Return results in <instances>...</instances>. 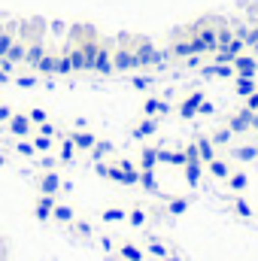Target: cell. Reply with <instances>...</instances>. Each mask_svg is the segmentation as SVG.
Segmentation results:
<instances>
[{
  "instance_id": "1",
  "label": "cell",
  "mask_w": 258,
  "mask_h": 261,
  "mask_svg": "<svg viewBox=\"0 0 258 261\" xmlns=\"http://www.w3.org/2000/svg\"><path fill=\"white\" fill-rule=\"evenodd\" d=\"M85 58H88V67L97 70V73H110L113 70V58L100 46H85Z\"/></svg>"
},
{
  "instance_id": "2",
  "label": "cell",
  "mask_w": 258,
  "mask_h": 261,
  "mask_svg": "<svg viewBox=\"0 0 258 261\" xmlns=\"http://www.w3.org/2000/svg\"><path fill=\"white\" fill-rule=\"evenodd\" d=\"M55 195H40L37 197V203H34V216L40 219V222H46V219H52V210H55Z\"/></svg>"
},
{
  "instance_id": "3",
  "label": "cell",
  "mask_w": 258,
  "mask_h": 261,
  "mask_svg": "<svg viewBox=\"0 0 258 261\" xmlns=\"http://www.w3.org/2000/svg\"><path fill=\"white\" fill-rule=\"evenodd\" d=\"M167 113H170V103H167V100H161V97H146V103H143V116L158 119V116H167Z\"/></svg>"
},
{
  "instance_id": "4",
  "label": "cell",
  "mask_w": 258,
  "mask_h": 261,
  "mask_svg": "<svg viewBox=\"0 0 258 261\" xmlns=\"http://www.w3.org/2000/svg\"><path fill=\"white\" fill-rule=\"evenodd\" d=\"M231 67H234L237 76H255L258 73V61L252 55H237V58L231 61Z\"/></svg>"
},
{
  "instance_id": "5",
  "label": "cell",
  "mask_w": 258,
  "mask_h": 261,
  "mask_svg": "<svg viewBox=\"0 0 258 261\" xmlns=\"http://www.w3.org/2000/svg\"><path fill=\"white\" fill-rule=\"evenodd\" d=\"M34 130V122L24 116V113H12V119H9V134H15V137H28Z\"/></svg>"
},
{
  "instance_id": "6",
  "label": "cell",
  "mask_w": 258,
  "mask_h": 261,
  "mask_svg": "<svg viewBox=\"0 0 258 261\" xmlns=\"http://www.w3.org/2000/svg\"><path fill=\"white\" fill-rule=\"evenodd\" d=\"M61 192V176L55 170H46L40 176V195H58Z\"/></svg>"
},
{
  "instance_id": "7",
  "label": "cell",
  "mask_w": 258,
  "mask_h": 261,
  "mask_svg": "<svg viewBox=\"0 0 258 261\" xmlns=\"http://www.w3.org/2000/svg\"><path fill=\"white\" fill-rule=\"evenodd\" d=\"M249 125H252V110H246V107L228 119V128L234 130V134H243V130H249Z\"/></svg>"
},
{
  "instance_id": "8",
  "label": "cell",
  "mask_w": 258,
  "mask_h": 261,
  "mask_svg": "<svg viewBox=\"0 0 258 261\" xmlns=\"http://www.w3.org/2000/svg\"><path fill=\"white\" fill-rule=\"evenodd\" d=\"M200 103H203V94H200V91L189 94V97L179 103V116H183V119H194V116H197V110H200Z\"/></svg>"
},
{
  "instance_id": "9",
  "label": "cell",
  "mask_w": 258,
  "mask_h": 261,
  "mask_svg": "<svg viewBox=\"0 0 258 261\" xmlns=\"http://www.w3.org/2000/svg\"><path fill=\"white\" fill-rule=\"evenodd\" d=\"M70 140H73V146L82 149V152L94 149V143H97V137H94L91 130H70Z\"/></svg>"
},
{
  "instance_id": "10",
  "label": "cell",
  "mask_w": 258,
  "mask_h": 261,
  "mask_svg": "<svg viewBox=\"0 0 258 261\" xmlns=\"http://www.w3.org/2000/svg\"><path fill=\"white\" fill-rule=\"evenodd\" d=\"M194 146H197V155H200L203 164H210V161L216 158V143H213L210 137H194Z\"/></svg>"
},
{
  "instance_id": "11",
  "label": "cell",
  "mask_w": 258,
  "mask_h": 261,
  "mask_svg": "<svg viewBox=\"0 0 258 261\" xmlns=\"http://www.w3.org/2000/svg\"><path fill=\"white\" fill-rule=\"evenodd\" d=\"M119 255L125 261H146V249H140V246L131 243V240H122V243H119Z\"/></svg>"
},
{
  "instance_id": "12",
  "label": "cell",
  "mask_w": 258,
  "mask_h": 261,
  "mask_svg": "<svg viewBox=\"0 0 258 261\" xmlns=\"http://www.w3.org/2000/svg\"><path fill=\"white\" fill-rule=\"evenodd\" d=\"M155 130H158V122H155V119H149V116H143V119L134 125V130H131V134H134L137 140H146V137H152Z\"/></svg>"
},
{
  "instance_id": "13",
  "label": "cell",
  "mask_w": 258,
  "mask_h": 261,
  "mask_svg": "<svg viewBox=\"0 0 258 261\" xmlns=\"http://www.w3.org/2000/svg\"><path fill=\"white\" fill-rule=\"evenodd\" d=\"M134 55H137V61H140V67H143V64H155V61H161V55H158V52H155V49H152L149 43L137 46V52H134Z\"/></svg>"
},
{
  "instance_id": "14",
  "label": "cell",
  "mask_w": 258,
  "mask_h": 261,
  "mask_svg": "<svg viewBox=\"0 0 258 261\" xmlns=\"http://www.w3.org/2000/svg\"><path fill=\"white\" fill-rule=\"evenodd\" d=\"M234 91H237L240 97H249L252 91H258L255 76H237V85H234Z\"/></svg>"
},
{
  "instance_id": "15",
  "label": "cell",
  "mask_w": 258,
  "mask_h": 261,
  "mask_svg": "<svg viewBox=\"0 0 258 261\" xmlns=\"http://www.w3.org/2000/svg\"><path fill=\"white\" fill-rule=\"evenodd\" d=\"M207 167H210V173H213V176H219V179H228V176H231V164H228V161H222L219 155H216Z\"/></svg>"
},
{
  "instance_id": "16",
  "label": "cell",
  "mask_w": 258,
  "mask_h": 261,
  "mask_svg": "<svg viewBox=\"0 0 258 261\" xmlns=\"http://www.w3.org/2000/svg\"><path fill=\"white\" fill-rule=\"evenodd\" d=\"M113 67H119V70H134V67H140V61H137L134 52H119V55L113 58Z\"/></svg>"
},
{
  "instance_id": "17",
  "label": "cell",
  "mask_w": 258,
  "mask_h": 261,
  "mask_svg": "<svg viewBox=\"0 0 258 261\" xmlns=\"http://www.w3.org/2000/svg\"><path fill=\"white\" fill-rule=\"evenodd\" d=\"M158 164V149H143L140 152V170H155Z\"/></svg>"
},
{
  "instance_id": "18",
  "label": "cell",
  "mask_w": 258,
  "mask_h": 261,
  "mask_svg": "<svg viewBox=\"0 0 258 261\" xmlns=\"http://www.w3.org/2000/svg\"><path fill=\"white\" fill-rule=\"evenodd\" d=\"M128 219V210H122V206H110V210H104L100 213V222H125Z\"/></svg>"
},
{
  "instance_id": "19",
  "label": "cell",
  "mask_w": 258,
  "mask_h": 261,
  "mask_svg": "<svg viewBox=\"0 0 258 261\" xmlns=\"http://www.w3.org/2000/svg\"><path fill=\"white\" fill-rule=\"evenodd\" d=\"M52 219H58V222L70 225V222L76 219V213H73V206H67V203H55V210H52Z\"/></svg>"
},
{
  "instance_id": "20",
  "label": "cell",
  "mask_w": 258,
  "mask_h": 261,
  "mask_svg": "<svg viewBox=\"0 0 258 261\" xmlns=\"http://www.w3.org/2000/svg\"><path fill=\"white\" fill-rule=\"evenodd\" d=\"M140 186L152 195H158V179H155V170H140Z\"/></svg>"
},
{
  "instance_id": "21",
  "label": "cell",
  "mask_w": 258,
  "mask_h": 261,
  "mask_svg": "<svg viewBox=\"0 0 258 261\" xmlns=\"http://www.w3.org/2000/svg\"><path fill=\"white\" fill-rule=\"evenodd\" d=\"M228 186H231V192H246V186H249V176H246V173H234V170H231V176H228Z\"/></svg>"
},
{
  "instance_id": "22",
  "label": "cell",
  "mask_w": 258,
  "mask_h": 261,
  "mask_svg": "<svg viewBox=\"0 0 258 261\" xmlns=\"http://www.w3.org/2000/svg\"><path fill=\"white\" fill-rule=\"evenodd\" d=\"M167 210H170L173 216H183V213L189 210V197H170V200H167Z\"/></svg>"
},
{
  "instance_id": "23",
  "label": "cell",
  "mask_w": 258,
  "mask_h": 261,
  "mask_svg": "<svg viewBox=\"0 0 258 261\" xmlns=\"http://www.w3.org/2000/svg\"><path fill=\"white\" fill-rule=\"evenodd\" d=\"M37 70H40V73H58V58H52V55H43V58L37 61Z\"/></svg>"
},
{
  "instance_id": "24",
  "label": "cell",
  "mask_w": 258,
  "mask_h": 261,
  "mask_svg": "<svg viewBox=\"0 0 258 261\" xmlns=\"http://www.w3.org/2000/svg\"><path fill=\"white\" fill-rule=\"evenodd\" d=\"M186 179H189V186L200 182V161H189L186 164Z\"/></svg>"
},
{
  "instance_id": "25",
  "label": "cell",
  "mask_w": 258,
  "mask_h": 261,
  "mask_svg": "<svg viewBox=\"0 0 258 261\" xmlns=\"http://www.w3.org/2000/svg\"><path fill=\"white\" fill-rule=\"evenodd\" d=\"M231 137H234V130H231L228 125H225V128H219V130H216V134H213L210 140H213L216 146H228V143H231Z\"/></svg>"
},
{
  "instance_id": "26",
  "label": "cell",
  "mask_w": 258,
  "mask_h": 261,
  "mask_svg": "<svg viewBox=\"0 0 258 261\" xmlns=\"http://www.w3.org/2000/svg\"><path fill=\"white\" fill-rule=\"evenodd\" d=\"M146 252H149V255H155V258H164V255H170V249H167L164 243H158V240H149V243H146Z\"/></svg>"
},
{
  "instance_id": "27",
  "label": "cell",
  "mask_w": 258,
  "mask_h": 261,
  "mask_svg": "<svg viewBox=\"0 0 258 261\" xmlns=\"http://www.w3.org/2000/svg\"><path fill=\"white\" fill-rule=\"evenodd\" d=\"M73 155H76V146H73V140L67 137L64 143H61V152H58V158H61L64 164H70V161H73Z\"/></svg>"
},
{
  "instance_id": "28",
  "label": "cell",
  "mask_w": 258,
  "mask_h": 261,
  "mask_svg": "<svg viewBox=\"0 0 258 261\" xmlns=\"http://www.w3.org/2000/svg\"><path fill=\"white\" fill-rule=\"evenodd\" d=\"M128 222L134 228H143V225H146V210H143V206H134L128 213Z\"/></svg>"
},
{
  "instance_id": "29",
  "label": "cell",
  "mask_w": 258,
  "mask_h": 261,
  "mask_svg": "<svg viewBox=\"0 0 258 261\" xmlns=\"http://www.w3.org/2000/svg\"><path fill=\"white\" fill-rule=\"evenodd\" d=\"M231 206H234V213H237V216H243V219H252V206H249V200L237 197V200H234Z\"/></svg>"
},
{
  "instance_id": "30",
  "label": "cell",
  "mask_w": 258,
  "mask_h": 261,
  "mask_svg": "<svg viewBox=\"0 0 258 261\" xmlns=\"http://www.w3.org/2000/svg\"><path fill=\"white\" fill-rule=\"evenodd\" d=\"M234 155H237L240 161H255V158H258V146H240Z\"/></svg>"
},
{
  "instance_id": "31",
  "label": "cell",
  "mask_w": 258,
  "mask_h": 261,
  "mask_svg": "<svg viewBox=\"0 0 258 261\" xmlns=\"http://www.w3.org/2000/svg\"><path fill=\"white\" fill-rule=\"evenodd\" d=\"M43 55H46V52H43V46H31V49H24V61H31V64H37Z\"/></svg>"
},
{
  "instance_id": "32",
  "label": "cell",
  "mask_w": 258,
  "mask_h": 261,
  "mask_svg": "<svg viewBox=\"0 0 258 261\" xmlns=\"http://www.w3.org/2000/svg\"><path fill=\"white\" fill-rule=\"evenodd\" d=\"M34 146H37V152H49L52 149V137L40 134V137H34Z\"/></svg>"
},
{
  "instance_id": "33",
  "label": "cell",
  "mask_w": 258,
  "mask_h": 261,
  "mask_svg": "<svg viewBox=\"0 0 258 261\" xmlns=\"http://www.w3.org/2000/svg\"><path fill=\"white\" fill-rule=\"evenodd\" d=\"M28 119H31L34 125H43V122H46V110H40V107H34V110L28 113Z\"/></svg>"
},
{
  "instance_id": "34",
  "label": "cell",
  "mask_w": 258,
  "mask_h": 261,
  "mask_svg": "<svg viewBox=\"0 0 258 261\" xmlns=\"http://www.w3.org/2000/svg\"><path fill=\"white\" fill-rule=\"evenodd\" d=\"M170 52H173V55H194L189 40H186V43H173V49H170Z\"/></svg>"
},
{
  "instance_id": "35",
  "label": "cell",
  "mask_w": 258,
  "mask_h": 261,
  "mask_svg": "<svg viewBox=\"0 0 258 261\" xmlns=\"http://www.w3.org/2000/svg\"><path fill=\"white\" fill-rule=\"evenodd\" d=\"M18 152H21V155H28V158H31V155H37V146H34V143H31V140H21V143H18Z\"/></svg>"
},
{
  "instance_id": "36",
  "label": "cell",
  "mask_w": 258,
  "mask_h": 261,
  "mask_svg": "<svg viewBox=\"0 0 258 261\" xmlns=\"http://www.w3.org/2000/svg\"><path fill=\"white\" fill-rule=\"evenodd\" d=\"M70 225H73V231H76V234H82V237H88V234H91V225H88V222H76V219H73Z\"/></svg>"
},
{
  "instance_id": "37",
  "label": "cell",
  "mask_w": 258,
  "mask_h": 261,
  "mask_svg": "<svg viewBox=\"0 0 258 261\" xmlns=\"http://www.w3.org/2000/svg\"><path fill=\"white\" fill-rule=\"evenodd\" d=\"M9 49H12V37L9 34H0V58H6Z\"/></svg>"
},
{
  "instance_id": "38",
  "label": "cell",
  "mask_w": 258,
  "mask_h": 261,
  "mask_svg": "<svg viewBox=\"0 0 258 261\" xmlns=\"http://www.w3.org/2000/svg\"><path fill=\"white\" fill-rule=\"evenodd\" d=\"M6 58H9V61H21V58H24V49H21V46H15V43H12V49H9V52H6Z\"/></svg>"
},
{
  "instance_id": "39",
  "label": "cell",
  "mask_w": 258,
  "mask_h": 261,
  "mask_svg": "<svg viewBox=\"0 0 258 261\" xmlns=\"http://www.w3.org/2000/svg\"><path fill=\"white\" fill-rule=\"evenodd\" d=\"M94 152H97V158H100V155H107V152H113V146H110L107 140H97V143H94Z\"/></svg>"
},
{
  "instance_id": "40",
  "label": "cell",
  "mask_w": 258,
  "mask_h": 261,
  "mask_svg": "<svg viewBox=\"0 0 258 261\" xmlns=\"http://www.w3.org/2000/svg\"><path fill=\"white\" fill-rule=\"evenodd\" d=\"M246 110H252V113H258V91H252V94L246 97Z\"/></svg>"
},
{
  "instance_id": "41",
  "label": "cell",
  "mask_w": 258,
  "mask_h": 261,
  "mask_svg": "<svg viewBox=\"0 0 258 261\" xmlns=\"http://www.w3.org/2000/svg\"><path fill=\"white\" fill-rule=\"evenodd\" d=\"M40 134H46V137H52V134H55V125H52V122H43V125H40Z\"/></svg>"
},
{
  "instance_id": "42",
  "label": "cell",
  "mask_w": 258,
  "mask_h": 261,
  "mask_svg": "<svg viewBox=\"0 0 258 261\" xmlns=\"http://www.w3.org/2000/svg\"><path fill=\"white\" fill-rule=\"evenodd\" d=\"M34 82H37V79H34V76H21V79H18V85H21V88H31V85H34Z\"/></svg>"
},
{
  "instance_id": "43",
  "label": "cell",
  "mask_w": 258,
  "mask_h": 261,
  "mask_svg": "<svg viewBox=\"0 0 258 261\" xmlns=\"http://www.w3.org/2000/svg\"><path fill=\"white\" fill-rule=\"evenodd\" d=\"M12 119V110L9 107H0V122H9Z\"/></svg>"
},
{
  "instance_id": "44",
  "label": "cell",
  "mask_w": 258,
  "mask_h": 261,
  "mask_svg": "<svg viewBox=\"0 0 258 261\" xmlns=\"http://www.w3.org/2000/svg\"><path fill=\"white\" fill-rule=\"evenodd\" d=\"M197 113H200V116H210V113H213V103H207V100H203V103H200V110H197Z\"/></svg>"
},
{
  "instance_id": "45",
  "label": "cell",
  "mask_w": 258,
  "mask_h": 261,
  "mask_svg": "<svg viewBox=\"0 0 258 261\" xmlns=\"http://www.w3.org/2000/svg\"><path fill=\"white\" fill-rule=\"evenodd\" d=\"M100 246H104V249H107V252H113V249H116V246H113V240H110V237H100Z\"/></svg>"
},
{
  "instance_id": "46",
  "label": "cell",
  "mask_w": 258,
  "mask_h": 261,
  "mask_svg": "<svg viewBox=\"0 0 258 261\" xmlns=\"http://www.w3.org/2000/svg\"><path fill=\"white\" fill-rule=\"evenodd\" d=\"M249 130H258V113H252V125H249Z\"/></svg>"
},
{
  "instance_id": "47",
  "label": "cell",
  "mask_w": 258,
  "mask_h": 261,
  "mask_svg": "<svg viewBox=\"0 0 258 261\" xmlns=\"http://www.w3.org/2000/svg\"><path fill=\"white\" fill-rule=\"evenodd\" d=\"M158 261H179V258H173V255H164V258H158Z\"/></svg>"
},
{
  "instance_id": "48",
  "label": "cell",
  "mask_w": 258,
  "mask_h": 261,
  "mask_svg": "<svg viewBox=\"0 0 258 261\" xmlns=\"http://www.w3.org/2000/svg\"><path fill=\"white\" fill-rule=\"evenodd\" d=\"M3 164H6V158H3V152H0V167H3Z\"/></svg>"
},
{
  "instance_id": "49",
  "label": "cell",
  "mask_w": 258,
  "mask_h": 261,
  "mask_svg": "<svg viewBox=\"0 0 258 261\" xmlns=\"http://www.w3.org/2000/svg\"><path fill=\"white\" fill-rule=\"evenodd\" d=\"M0 85H3V79H0Z\"/></svg>"
}]
</instances>
